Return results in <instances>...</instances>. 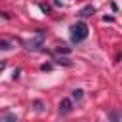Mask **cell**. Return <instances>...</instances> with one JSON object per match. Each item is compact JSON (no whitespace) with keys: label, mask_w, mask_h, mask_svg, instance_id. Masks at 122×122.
<instances>
[{"label":"cell","mask_w":122,"mask_h":122,"mask_svg":"<svg viewBox=\"0 0 122 122\" xmlns=\"http://www.w3.org/2000/svg\"><path fill=\"white\" fill-rule=\"evenodd\" d=\"M71 30H72V32H71V40H72L74 44L82 42V40L88 36V25H86L84 21H78L76 25H72Z\"/></svg>","instance_id":"1"},{"label":"cell","mask_w":122,"mask_h":122,"mask_svg":"<svg viewBox=\"0 0 122 122\" xmlns=\"http://www.w3.org/2000/svg\"><path fill=\"white\" fill-rule=\"evenodd\" d=\"M40 44H42V34H40L36 40H30V42H27V48H32V50H40Z\"/></svg>","instance_id":"2"},{"label":"cell","mask_w":122,"mask_h":122,"mask_svg":"<svg viewBox=\"0 0 122 122\" xmlns=\"http://www.w3.org/2000/svg\"><path fill=\"white\" fill-rule=\"evenodd\" d=\"M59 111L61 112H71V101L69 99H63L61 105H59Z\"/></svg>","instance_id":"3"},{"label":"cell","mask_w":122,"mask_h":122,"mask_svg":"<svg viewBox=\"0 0 122 122\" xmlns=\"http://www.w3.org/2000/svg\"><path fill=\"white\" fill-rule=\"evenodd\" d=\"M92 13H93V8H92V6H86V8L78 13V15H80V17H90Z\"/></svg>","instance_id":"4"},{"label":"cell","mask_w":122,"mask_h":122,"mask_svg":"<svg viewBox=\"0 0 122 122\" xmlns=\"http://www.w3.org/2000/svg\"><path fill=\"white\" fill-rule=\"evenodd\" d=\"M0 50H11V44L8 40H0Z\"/></svg>","instance_id":"5"},{"label":"cell","mask_w":122,"mask_h":122,"mask_svg":"<svg viewBox=\"0 0 122 122\" xmlns=\"http://www.w3.org/2000/svg\"><path fill=\"white\" fill-rule=\"evenodd\" d=\"M82 95H84L82 90H74V92H72V97H74V99H82Z\"/></svg>","instance_id":"6"},{"label":"cell","mask_w":122,"mask_h":122,"mask_svg":"<svg viewBox=\"0 0 122 122\" xmlns=\"http://www.w3.org/2000/svg\"><path fill=\"white\" fill-rule=\"evenodd\" d=\"M111 120H112V122H118V114H116V112H111Z\"/></svg>","instance_id":"7"},{"label":"cell","mask_w":122,"mask_h":122,"mask_svg":"<svg viewBox=\"0 0 122 122\" xmlns=\"http://www.w3.org/2000/svg\"><path fill=\"white\" fill-rule=\"evenodd\" d=\"M34 107H36V111H42V103H40V101H36V103H34Z\"/></svg>","instance_id":"8"}]
</instances>
